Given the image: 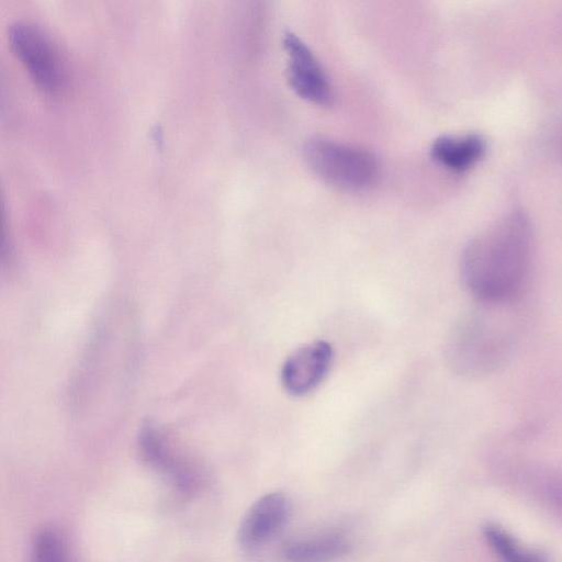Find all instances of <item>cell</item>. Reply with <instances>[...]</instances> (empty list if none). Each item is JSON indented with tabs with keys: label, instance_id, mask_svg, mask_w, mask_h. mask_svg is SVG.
<instances>
[{
	"label": "cell",
	"instance_id": "1",
	"mask_svg": "<svg viewBox=\"0 0 562 562\" xmlns=\"http://www.w3.org/2000/svg\"><path fill=\"white\" fill-rule=\"evenodd\" d=\"M533 259V229L528 215L513 211L464 247L460 278L485 305L501 306L524 289Z\"/></svg>",
	"mask_w": 562,
	"mask_h": 562
},
{
	"label": "cell",
	"instance_id": "2",
	"mask_svg": "<svg viewBox=\"0 0 562 562\" xmlns=\"http://www.w3.org/2000/svg\"><path fill=\"white\" fill-rule=\"evenodd\" d=\"M308 168L324 182L347 191L368 188L376 179L375 156L361 147L328 137L314 136L303 146Z\"/></svg>",
	"mask_w": 562,
	"mask_h": 562
},
{
	"label": "cell",
	"instance_id": "3",
	"mask_svg": "<svg viewBox=\"0 0 562 562\" xmlns=\"http://www.w3.org/2000/svg\"><path fill=\"white\" fill-rule=\"evenodd\" d=\"M8 38L36 86L48 93L58 92L65 81L64 66L45 31L31 21L16 20L9 26Z\"/></svg>",
	"mask_w": 562,
	"mask_h": 562
},
{
	"label": "cell",
	"instance_id": "4",
	"mask_svg": "<svg viewBox=\"0 0 562 562\" xmlns=\"http://www.w3.org/2000/svg\"><path fill=\"white\" fill-rule=\"evenodd\" d=\"M505 338L495 325L482 316L463 321L448 344V360L462 374H482L492 370L502 358Z\"/></svg>",
	"mask_w": 562,
	"mask_h": 562
},
{
	"label": "cell",
	"instance_id": "5",
	"mask_svg": "<svg viewBox=\"0 0 562 562\" xmlns=\"http://www.w3.org/2000/svg\"><path fill=\"white\" fill-rule=\"evenodd\" d=\"M283 47L288 54L286 78L292 90L311 103L330 105L333 87L310 47L291 31L283 35Z\"/></svg>",
	"mask_w": 562,
	"mask_h": 562
},
{
	"label": "cell",
	"instance_id": "6",
	"mask_svg": "<svg viewBox=\"0 0 562 562\" xmlns=\"http://www.w3.org/2000/svg\"><path fill=\"white\" fill-rule=\"evenodd\" d=\"M290 501L280 492L262 495L245 513L237 532L238 542L255 549L271 540L290 516Z\"/></svg>",
	"mask_w": 562,
	"mask_h": 562
},
{
	"label": "cell",
	"instance_id": "7",
	"mask_svg": "<svg viewBox=\"0 0 562 562\" xmlns=\"http://www.w3.org/2000/svg\"><path fill=\"white\" fill-rule=\"evenodd\" d=\"M139 451L144 460L164 473L181 493L196 486V475L187 460L170 446V441L154 423L146 422L139 431Z\"/></svg>",
	"mask_w": 562,
	"mask_h": 562
},
{
	"label": "cell",
	"instance_id": "8",
	"mask_svg": "<svg viewBox=\"0 0 562 562\" xmlns=\"http://www.w3.org/2000/svg\"><path fill=\"white\" fill-rule=\"evenodd\" d=\"M331 359V346L324 340L296 349L282 367L284 389L292 395H304L313 391L327 374Z\"/></svg>",
	"mask_w": 562,
	"mask_h": 562
},
{
	"label": "cell",
	"instance_id": "9",
	"mask_svg": "<svg viewBox=\"0 0 562 562\" xmlns=\"http://www.w3.org/2000/svg\"><path fill=\"white\" fill-rule=\"evenodd\" d=\"M486 151V140L479 134L443 135L430 147L432 159L452 171H464L480 161Z\"/></svg>",
	"mask_w": 562,
	"mask_h": 562
},
{
	"label": "cell",
	"instance_id": "10",
	"mask_svg": "<svg viewBox=\"0 0 562 562\" xmlns=\"http://www.w3.org/2000/svg\"><path fill=\"white\" fill-rule=\"evenodd\" d=\"M349 550L348 543L337 535L299 539L283 546L281 555L286 562H323Z\"/></svg>",
	"mask_w": 562,
	"mask_h": 562
},
{
	"label": "cell",
	"instance_id": "11",
	"mask_svg": "<svg viewBox=\"0 0 562 562\" xmlns=\"http://www.w3.org/2000/svg\"><path fill=\"white\" fill-rule=\"evenodd\" d=\"M484 536L503 562H547L542 553L521 549L510 535L493 524L484 527Z\"/></svg>",
	"mask_w": 562,
	"mask_h": 562
},
{
	"label": "cell",
	"instance_id": "12",
	"mask_svg": "<svg viewBox=\"0 0 562 562\" xmlns=\"http://www.w3.org/2000/svg\"><path fill=\"white\" fill-rule=\"evenodd\" d=\"M30 562H68L61 537L52 529L37 532L32 543Z\"/></svg>",
	"mask_w": 562,
	"mask_h": 562
},
{
	"label": "cell",
	"instance_id": "13",
	"mask_svg": "<svg viewBox=\"0 0 562 562\" xmlns=\"http://www.w3.org/2000/svg\"><path fill=\"white\" fill-rule=\"evenodd\" d=\"M10 257V241L5 221L4 205L0 193V268L4 267Z\"/></svg>",
	"mask_w": 562,
	"mask_h": 562
}]
</instances>
